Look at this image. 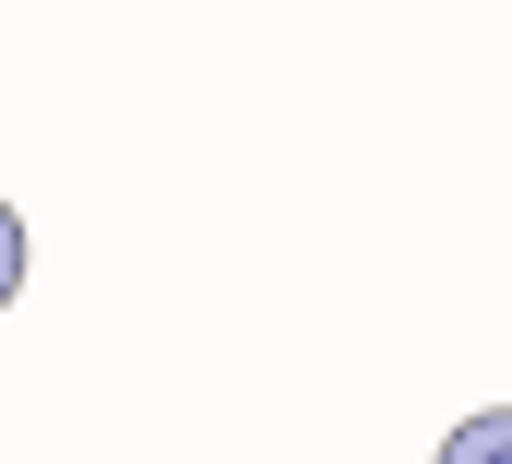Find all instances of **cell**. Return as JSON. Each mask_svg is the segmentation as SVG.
Here are the masks:
<instances>
[{"label": "cell", "instance_id": "obj_1", "mask_svg": "<svg viewBox=\"0 0 512 464\" xmlns=\"http://www.w3.org/2000/svg\"><path fill=\"white\" fill-rule=\"evenodd\" d=\"M441 464H512V405H489V417H465V429L441 441Z\"/></svg>", "mask_w": 512, "mask_h": 464}, {"label": "cell", "instance_id": "obj_2", "mask_svg": "<svg viewBox=\"0 0 512 464\" xmlns=\"http://www.w3.org/2000/svg\"><path fill=\"white\" fill-rule=\"evenodd\" d=\"M12 286H24V227H12V203H0V310H12Z\"/></svg>", "mask_w": 512, "mask_h": 464}]
</instances>
